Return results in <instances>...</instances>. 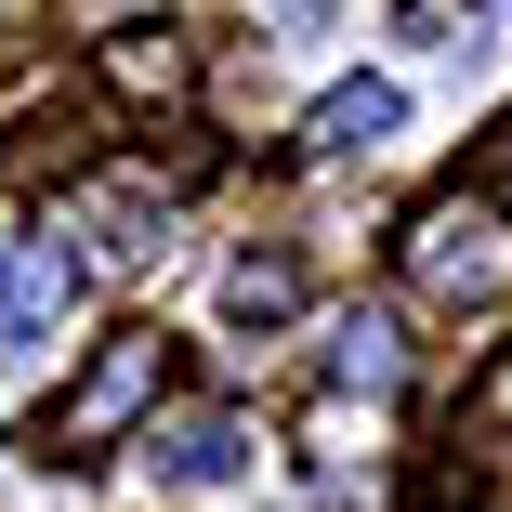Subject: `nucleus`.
<instances>
[{"label":"nucleus","mask_w":512,"mask_h":512,"mask_svg":"<svg viewBox=\"0 0 512 512\" xmlns=\"http://www.w3.org/2000/svg\"><path fill=\"white\" fill-rule=\"evenodd\" d=\"M158 407H171V342L119 329V342H92V368L40 407V460H106V447L158 434Z\"/></svg>","instance_id":"f257e3e1"},{"label":"nucleus","mask_w":512,"mask_h":512,"mask_svg":"<svg viewBox=\"0 0 512 512\" xmlns=\"http://www.w3.org/2000/svg\"><path fill=\"white\" fill-rule=\"evenodd\" d=\"M394 263H407V289H421V302L473 316V302L512 289V211H499V197H434V211L394 237Z\"/></svg>","instance_id":"f03ea898"},{"label":"nucleus","mask_w":512,"mask_h":512,"mask_svg":"<svg viewBox=\"0 0 512 512\" xmlns=\"http://www.w3.org/2000/svg\"><path fill=\"white\" fill-rule=\"evenodd\" d=\"M145 473H158L171 499H224V486H250V473H263V447H250V421H237V407H158Z\"/></svg>","instance_id":"7ed1b4c3"},{"label":"nucleus","mask_w":512,"mask_h":512,"mask_svg":"<svg viewBox=\"0 0 512 512\" xmlns=\"http://www.w3.org/2000/svg\"><path fill=\"white\" fill-rule=\"evenodd\" d=\"M66 302H79V263H66L53 237L0 250V342H53V329H66Z\"/></svg>","instance_id":"20e7f679"},{"label":"nucleus","mask_w":512,"mask_h":512,"mask_svg":"<svg viewBox=\"0 0 512 512\" xmlns=\"http://www.w3.org/2000/svg\"><path fill=\"white\" fill-rule=\"evenodd\" d=\"M394 132H407V92H394V79H342L329 106H316V132H302V145H316V158H381Z\"/></svg>","instance_id":"39448f33"},{"label":"nucleus","mask_w":512,"mask_h":512,"mask_svg":"<svg viewBox=\"0 0 512 512\" xmlns=\"http://www.w3.org/2000/svg\"><path fill=\"white\" fill-rule=\"evenodd\" d=\"M106 79H119V106H171V92H184V27H119Z\"/></svg>","instance_id":"423d86ee"},{"label":"nucleus","mask_w":512,"mask_h":512,"mask_svg":"<svg viewBox=\"0 0 512 512\" xmlns=\"http://www.w3.org/2000/svg\"><path fill=\"white\" fill-rule=\"evenodd\" d=\"M329 381H342V394H394V381H407V329H394V316H342Z\"/></svg>","instance_id":"0eeeda50"},{"label":"nucleus","mask_w":512,"mask_h":512,"mask_svg":"<svg viewBox=\"0 0 512 512\" xmlns=\"http://www.w3.org/2000/svg\"><path fill=\"white\" fill-rule=\"evenodd\" d=\"M289 302H302V276H289V263H237V276H224V316H237V329H276Z\"/></svg>","instance_id":"6e6552de"},{"label":"nucleus","mask_w":512,"mask_h":512,"mask_svg":"<svg viewBox=\"0 0 512 512\" xmlns=\"http://www.w3.org/2000/svg\"><path fill=\"white\" fill-rule=\"evenodd\" d=\"M473 512H512V434L486 447V499H473Z\"/></svg>","instance_id":"1a4fd4ad"}]
</instances>
